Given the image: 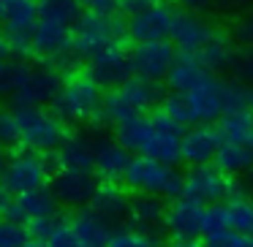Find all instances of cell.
<instances>
[{
  "label": "cell",
  "instance_id": "83f0119b",
  "mask_svg": "<svg viewBox=\"0 0 253 247\" xmlns=\"http://www.w3.org/2000/svg\"><path fill=\"white\" fill-rule=\"evenodd\" d=\"M212 163L231 176L251 174L253 171V147L251 144H242V141H220Z\"/></svg>",
  "mask_w": 253,
  "mask_h": 247
},
{
  "label": "cell",
  "instance_id": "52a82bcc",
  "mask_svg": "<svg viewBox=\"0 0 253 247\" xmlns=\"http://www.w3.org/2000/svg\"><path fill=\"white\" fill-rule=\"evenodd\" d=\"M109 231L112 225H106L95 212L82 207L74 214H66V220L57 225L46 242L52 247H106Z\"/></svg>",
  "mask_w": 253,
  "mask_h": 247
},
{
  "label": "cell",
  "instance_id": "ab89813d",
  "mask_svg": "<svg viewBox=\"0 0 253 247\" xmlns=\"http://www.w3.org/2000/svg\"><path fill=\"white\" fill-rule=\"evenodd\" d=\"M155 0H117V14H120L123 19H131L136 17V14H142L144 8H150Z\"/></svg>",
  "mask_w": 253,
  "mask_h": 247
},
{
  "label": "cell",
  "instance_id": "8d00e7d4",
  "mask_svg": "<svg viewBox=\"0 0 253 247\" xmlns=\"http://www.w3.org/2000/svg\"><path fill=\"white\" fill-rule=\"evenodd\" d=\"M0 144L3 147H19V125L14 109H0Z\"/></svg>",
  "mask_w": 253,
  "mask_h": 247
},
{
  "label": "cell",
  "instance_id": "603a6c76",
  "mask_svg": "<svg viewBox=\"0 0 253 247\" xmlns=\"http://www.w3.org/2000/svg\"><path fill=\"white\" fill-rule=\"evenodd\" d=\"M95 144V174L98 179H123L131 160V149H126L117 139H106V136H93Z\"/></svg>",
  "mask_w": 253,
  "mask_h": 247
},
{
  "label": "cell",
  "instance_id": "30bf717a",
  "mask_svg": "<svg viewBox=\"0 0 253 247\" xmlns=\"http://www.w3.org/2000/svg\"><path fill=\"white\" fill-rule=\"evenodd\" d=\"M63 79L66 73H60L49 63H39L30 66V73L25 79V84L11 95V109H25V106H52L55 98L60 95Z\"/></svg>",
  "mask_w": 253,
  "mask_h": 247
},
{
  "label": "cell",
  "instance_id": "db71d44e",
  "mask_svg": "<svg viewBox=\"0 0 253 247\" xmlns=\"http://www.w3.org/2000/svg\"><path fill=\"white\" fill-rule=\"evenodd\" d=\"M0 3H6V0H0Z\"/></svg>",
  "mask_w": 253,
  "mask_h": 247
},
{
  "label": "cell",
  "instance_id": "ba28073f",
  "mask_svg": "<svg viewBox=\"0 0 253 247\" xmlns=\"http://www.w3.org/2000/svg\"><path fill=\"white\" fill-rule=\"evenodd\" d=\"M234 193H240V185L234 182V176L220 171L215 163L191 166V171L185 174L182 196L193 198V201L204 204V207H210V204H223Z\"/></svg>",
  "mask_w": 253,
  "mask_h": 247
},
{
  "label": "cell",
  "instance_id": "f5cc1de1",
  "mask_svg": "<svg viewBox=\"0 0 253 247\" xmlns=\"http://www.w3.org/2000/svg\"><path fill=\"white\" fill-rule=\"evenodd\" d=\"M251 147H253V139H251Z\"/></svg>",
  "mask_w": 253,
  "mask_h": 247
},
{
  "label": "cell",
  "instance_id": "484cf974",
  "mask_svg": "<svg viewBox=\"0 0 253 247\" xmlns=\"http://www.w3.org/2000/svg\"><path fill=\"white\" fill-rule=\"evenodd\" d=\"M207 68L202 66L196 55H188V52H177L174 63H171L169 73H166L164 82L169 84L171 93H188L191 87H196L204 76H207Z\"/></svg>",
  "mask_w": 253,
  "mask_h": 247
},
{
  "label": "cell",
  "instance_id": "ee69618b",
  "mask_svg": "<svg viewBox=\"0 0 253 247\" xmlns=\"http://www.w3.org/2000/svg\"><path fill=\"white\" fill-rule=\"evenodd\" d=\"M14 49H11V41H8L6 30L0 28V60H6V57H11Z\"/></svg>",
  "mask_w": 253,
  "mask_h": 247
},
{
  "label": "cell",
  "instance_id": "7dc6e473",
  "mask_svg": "<svg viewBox=\"0 0 253 247\" xmlns=\"http://www.w3.org/2000/svg\"><path fill=\"white\" fill-rule=\"evenodd\" d=\"M171 247H204L202 242H196V239H174V245Z\"/></svg>",
  "mask_w": 253,
  "mask_h": 247
},
{
  "label": "cell",
  "instance_id": "f907efd6",
  "mask_svg": "<svg viewBox=\"0 0 253 247\" xmlns=\"http://www.w3.org/2000/svg\"><path fill=\"white\" fill-rule=\"evenodd\" d=\"M245 247H253V236H248V245Z\"/></svg>",
  "mask_w": 253,
  "mask_h": 247
},
{
  "label": "cell",
  "instance_id": "816d5d0a",
  "mask_svg": "<svg viewBox=\"0 0 253 247\" xmlns=\"http://www.w3.org/2000/svg\"><path fill=\"white\" fill-rule=\"evenodd\" d=\"M215 3H231V0H215Z\"/></svg>",
  "mask_w": 253,
  "mask_h": 247
},
{
  "label": "cell",
  "instance_id": "9c48e42d",
  "mask_svg": "<svg viewBox=\"0 0 253 247\" xmlns=\"http://www.w3.org/2000/svg\"><path fill=\"white\" fill-rule=\"evenodd\" d=\"M49 169H46L44 152H33V149H17L8 155V163L0 174V185L6 187L11 196H19L25 190L49 185Z\"/></svg>",
  "mask_w": 253,
  "mask_h": 247
},
{
  "label": "cell",
  "instance_id": "1f68e13d",
  "mask_svg": "<svg viewBox=\"0 0 253 247\" xmlns=\"http://www.w3.org/2000/svg\"><path fill=\"white\" fill-rule=\"evenodd\" d=\"M82 3L79 0H39V17L60 22L66 28H74L77 19L82 17Z\"/></svg>",
  "mask_w": 253,
  "mask_h": 247
},
{
  "label": "cell",
  "instance_id": "d590c367",
  "mask_svg": "<svg viewBox=\"0 0 253 247\" xmlns=\"http://www.w3.org/2000/svg\"><path fill=\"white\" fill-rule=\"evenodd\" d=\"M161 111H164V114H169L171 120H174L177 125H182V128H191V125H193L191 111H188V106H185V98H182V93L166 95L164 104H161Z\"/></svg>",
  "mask_w": 253,
  "mask_h": 247
},
{
  "label": "cell",
  "instance_id": "44dd1931",
  "mask_svg": "<svg viewBox=\"0 0 253 247\" xmlns=\"http://www.w3.org/2000/svg\"><path fill=\"white\" fill-rule=\"evenodd\" d=\"M215 33V28L210 22H204L196 11H177L174 14V25H171L169 41L174 44L177 52H188V55H196L204 44L210 41V35Z\"/></svg>",
  "mask_w": 253,
  "mask_h": 247
},
{
  "label": "cell",
  "instance_id": "2e32d148",
  "mask_svg": "<svg viewBox=\"0 0 253 247\" xmlns=\"http://www.w3.org/2000/svg\"><path fill=\"white\" fill-rule=\"evenodd\" d=\"M84 68L104 90H115L133 76L131 52L126 46H109V49L98 52L95 57H90Z\"/></svg>",
  "mask_w": 253,
  "mask_h": 247
},
{
  "label": "cell",
  "instance_id": "ac0fdd59",
  "mask_svg": "<svg viewBox=\"0 0 253 247\" xmlns=\"http://www.w3.org/2000/svg\"><path fill=\"white\" fill-rule=\"evenodd\" d=\"M220 141H223V139H220V133H218V125L196 122V125L185 128V133H182V139H180V160L188 166L212 163Z\"/></svg>",
  "mask_w": 253,
  "mask_h": 247
},
{
  "label": "cell",
  "instance_id": "e0dca14e",
  "mask_svg": "<svg viewBox=\"0 0 253 247\" xmlns=\"http://www.w3.org/2000/svg\"><path fill=\"white\" fill-rule=\"evenodd\" d=\"M174 8L166 3V0H155L150 8H144L142 14L126 19L128 22V38L133 44L139 41H161V38H169L171 33V25H174Z\"/></svg>",
  "mask_w": 253,
  "mask_h": 247
},
{
  "label": "cell",
  "instance_id": "d4e9b609",
  "mask_svg": "<svg viewBox=\"0 0 253 247\" xmlns=\"http://www.w3.org/2000/svg\"><path fill=\"white\" fill-rule=\"evenodd\" d=\"M166 217V204L161 196L153 193H133L131 204H128V223L144 231H155L164 225Z\"/></svg>",
  "mask_w": 253,
  "mask_h": 247
},
{
  "label": "cell",
  "instance_id": "74e56055",
  "mask_svg": "<svg viewBox=\"0 0 253 247\" xmlns=\"http://www.w3.org/2000/svg\"><path fill=\"white\" fill-rule=\"evenodd\" d=\"M66 220V214L55 212V214H46V217H36V220H28V231L30 236H39V239H49L55 234V228Z\"/></svg>",
  "mask_w": 253,
  "mask_h": 247
},
{
  "label": "cell",
  "instance_id": "8992f818",
  "mask_svg": "<svg viewBox=\"0 0 253 247\" xmlns=\"http://www.w3.org/2000/svg\"><path fill=\"white\" fill-rule=\"evenodd\" d=\"M19 125V147L33 152H49L57 149L60 141L68 136L66 122L46 106H25L14 109Z\"/></svg>",
  "mask_w": 253,
  "mask_h": 247
},
{
  "label": "cell",
  "instance_id": "4dcf8cb0",
  "mask_svg": "<svg viewBox=\"0 0 253 247\" xmlns=\"http://www.w3.org/2000/svg\"><path fill=\"white\" fill-rule=\"evenodd\" d=\"M30 73V63L25 57H6L0 60V98H11L25 84Z\"/></svg>",
  "mask_w": 253,
  "mask_h": 247
},
{
  "label": "cell",
  "instance_id": "b9f144b4",
  "mask_svg": "<svg viewBox=\"0 0 253 247\" xmlns=\"http://www.w3.org/2000/svg\"><path fill=\"white\" fill-rule=\"evenodd\" d=\"M237 38H242L245 44H253V14H248L237 28Z\"/></svg>",
  "mask_w": 253,
  "mask_h": 247
},
{
  "label": "cell",
  "instance_id": "f546056e",
  "mask_svg": "<svg viewBox=\"0 0 253 247\" xmlns=\"http://www.w3.org/2000/svg\"><path fill=\"white\" fill-rule=\"evenodd\" d=\"M218 133H220L223 141L251 144V139H253V111L251 109L226 111V114L218 120Z\"/></svg>",
  "mask_w": 253,
  "mask_h": 247
},
{
  "label": "cell",
  "instance_id": "681fc988",
  "mask_svg": "<svg viewBox=\"0 0 253 247\" xmlns=\"http://www.w3.org/2000/svg\"><path fill=\"white\" fill-rule=\"evenodd\" d=\"M248 190L253 193V171H251V176H248Z\"/></svg>",
  "mask_w": 253,
  "mask_h": 247
},
{
  "label": "cell",
  "instance_id": "7a4b0ae2",
  "mask_svg": "<svg viewBox=\"0 0 253 247\" xmlns=\"http://www.w3.org/2000/svg\"><path fill=\"white\" fill-rule=\"evenodd\" d=\"M182 98L196 125V122H218L226 111L251 109L253 90L242 79H220L218 73H207L196 87L182 93Z\"/></svg>",
  "mask_w": 253,
  "mask_h": 247
},
{
  "label": "cell",
  "instance_id": "9a60e30c",
  "mask_svg": "<svg viewBox=\"0 0 253 247\" xmlns=\"http://www.w3.org/2000/svg\"><path fill=\"white\" fill-rule=\"evenodd\" d=\"M204 214L207 207L188 196L171 198V204L166 207L164 228L171 239H196L204 234Z\"/></svg>",
  "mask_w": 253,
  "mask_h": 247
},
{
  "label": "cell",
  "instance_id": "ffe728a7",
  "mask_svg": "<svg viewBox=\"0 0 253 247\" xmlns=\"http://www.w3.org/2000/svg\"><path fill=\"white\" fill-rule=\"evenodd\" d=\"M55 212H60V204H57L55 193H52L49 185H41V187H33V190H25L19 196H14L0 217L28 223V220L46 217V214H55Z\"/></svg>",
  "mask_w": 253,
  "mask_h": 247
},
{
  "label": "cell",
  "instance_id": "cb8c5ba5",
  "mask_svg": "<svg viewBox=\"0 0 253 247\" xmlns=\"http://www.w3.org/2000/svg\"><path fill=\"white\" fill-rule=\"evenodd\" d=\"M196 57L202 60V66L210 73H223V71H234L237 63V46L231 41V35L226 30H215L210 35V41L196 52Z\"/></svg>",
  "mask_w": 253,
  "mask_h": 247
},
{
  "label": "cell",
  "instance_id": "c3c4849f",
  "mask_svg": "<svg viewBox=\"0 0 253 247\" xmlns=\"http://www.w3.org/2000/svg\"><path fill=\"white\" fill-rule=\"evenodd\" d=\"M6 163H8V152H6V147L0 144V174H3V169H6Z\"/></svg>",
  "mask_w": 253,
  "mask_h": 247
},
{
  "label": "cell",
  "instance_id": "e575fe53",
  "mask_svg": "<svg viewBox=\"0 0 253 247\" xmlns=\"http://www.w3.org/2000/svg\"><path fill=\"white\" fill-rule=\"evenodd\" d=\"M204 247H245L248 245V236L240 234V231L234 228H218V231H210V234H204Z\"/></svg>",
  "mask_w": 253,
  "mask_h": 247
},
{
  "label": "cell",
  "instance_id": "7402d4cb",
  "mask_svg": "<svg viewBox=\"0 0 253 247\" xmlns=\"http://www.w3.org/2000/svg\"><path fill=\"white\" fill-rule=\"evenodd\" d=\"M71 41H74V28H66V25H60V22L39 17L33 33H30V55L49 63L52 57H57L60 52L71 49Z\"/></svg>",
  "mask_w": 253,
  "mask_h": 247
},
{
  "label": "cell",
  "instance_id": "60d3db41",
  "mask_svg": "<svg viewBox=\"0 0 253 247\" xmlns=\"http://www.w3.org/2000/svg\"><path fill=\"white\" fill-rule=\"evenodd\" d=\"M84 11L95 14H117V0H79Z\"/></svg>",
  "mask_w": 253,
  "mask_h": 247
},
{
  "label": "cell",
  "instance_id": "277c9868",
  "mask_svg": "<svg viewBox=\"0 0 253 247\" xmlns=\"http://www.w3.org/2000/svg\"><path fill=\"white\" fill-rule=\"evenodd\" d=\"M126 38H128V22H123L120 14L82 11V17L74 25L71 49L77 52L79 60H90L109 46H123Z\"/></svg>",
  "mask_w": 253,
  "mask_h": 247
},
{
  "label": "cell",
  "instance_id": "f35d334b",
  "mask_svg": "<svg viewBox=\"0 0 253 247\" xmlns=\"http://www.w3.org/2000/svg\"><path fill=\"white\" fill-rule=\"evenodd\" d=\"M234 71L242 82H253V44H248L242 52H237Z\"/></svg>",
  "mask_w": 253,
  "mask_h": 247
},
{
  "label": "cell",
  "instance_id": "7c38bea8",
  "mask_svg": "<svg viewBox=\"0 0 253 247\" xmlns=\"http://www.w3.org/2000/svg\"><path fill=\"white\" fill-rule=\"evenodd\" d=\"M49 187L60 207L82 209L90 204L95 187H98V174L95 171H82V169H60L49 176Z\"/></svg>",
  "mask_w": 253,
  "mask_h": 247
},
{
  "label": "cell",
  "instance_id": "5b68a950",
  "mask_svg": "<svg viewBox=\"0 0 253 247\" xmlns=\"http://www.w3.org/2000/svg\"><path fill=\"white\" fill-rule=\"evenodd\" d=\"M123 185L131 193H153L161 198H180L185 187V176L171 163L147 158V155H131L128 169L123 174Z\"/></svg>",
  "mask_w": 253,
  "mask_h": 247
},
{
  "label": "cell",
  "instance_id": "836d02e7",
  "mask_svg": "<svg viewBox=\"0 0 253 247\" xmlns=\"http://www.w3.org/2000/svg\"><path fill=\"white\" fill-rule=\"evenodd\" d=\"M28 239H30L28 223L0 217V247H22Z\"/></svg>",
  "mask_w": 253,
  "mask_h": 247
},
{
  "label": "cell",
  "instance_id": "f6af8a7d",
  "mask_svg": "<svg viewBox=\"0 0 253 247\" xmlns=\"http://www.w3.org/2000/svg\"><path fill=\"white\" fill-rule=\"evenodd\" d=\"M11 198H14V196H11V193H8V190H6V187L0 185V214H3V209H6V207H8V201H11Z\"/></svg>",
  "mask_w": 253,
  "mask_h": 247
},
{
  "label": "cell",
  "instance_id": "4fadbf2b",
  "mask_svg": "<svg viewBox=\"0 0 253 247\" xmlns=\"http://www.w3.org/2000/svg\"><path fill=\"white\" fill-rule=\"evenodd\" d=\"M174 57H177V49L169 38L139 41L131 49V66H133L136 76L153 79V82H164L171 63H174Z\"/></svg>",
  "mask_w": 253,
  "mask_h": 247
},
{
  "label": "cell",
  "instance_id": "3957f363",
  "mask_svg": "<svg viewBox=\"0 0 253 247\" xmlns=\"http://www.w3.org/2000/svg\"><path fill=\"white\" fill-rule=\"evenodd\" d=\"M101 101H104V87L87 73V68L66 73L60 95L49 106L66 125H82L93 122L101 114Z\"/></svg>",
  "mask_w": 253,
  "mask_h": 247
},
{
  "label": "cell",
  "instance_id": "8fae6325",
  "mask_svg": "<svg viewBox=\"0 0 253 247\" xmlns=\"http://www.w3.org/2000/svg\"><path fill=\"white\" fill-rule=\"evenodd\" d=\"M39 22V0H6L0 3V28L6 30L17 57L30 55V33Z\"/></svg>",
  "mask_w": 253,
  "mask_h": 247
},
{
  "label": "cell",
  "instance_id": "7bdbcfd3",
  "mask_svg": "<svg viewBox=\"0 0 253 247\" xmlns=\"http://www.w3.org/2000/svg\"><path fill=\"white\" fill-rule=\"evenodd\" d=\"M180 6L185 8V11H204V8L215 6V0H180Z\"/></svg>",
  "mask_w": 253,
  "mask_h": 247
},
{
  "label": "cell",
  "instance_id": "d6986e66",
  "mask_svg": "<svg viewBox=\"0 0 253 247\" xmlns=\"http://www.w3.org/2000/svg\"><path fill=\"white\" fill-rule=\"evenodd\" d=\"M128 204H131V196H128V187L120 185L117 179H104L98 182L93 198H90L87 209L95 212L106 225H120L128 220Z\"/></svg>",
  "mask_w": 253,
  "mask_h": 247
},
{
  "label": "cell",
  "instance_id": "6da1fadb",
  "mask_svg": "<svg viewBox=\"0 0 253 247\" xmlns=\"http://www.w3.org/2000/svg\"><path fill=\"white\" fill-rule=\"evenodd\" d=\"M185 128L177 125L169 114L164 111H153V114H142L133 120L115 125V139L133 155H147V158L164 160V163L174 166L180 160V139Z\"/></svg>",
  "mask_w": 253,
  "mask_h": 247
},
{
  "label": "cell",
  "instance_id": "4316f807",
  "mask_svg": "<svg viewBox=\"0 0 253 247\" xmlns=\"http://www.w3.org/2000/svg\"><path fill=\"white\" fill-rule=\"evenodd\" d=\"M120 90L126 93V98L131 101V106L139 111V114H150V111H155L161 104H164V98H166L161 82L136 76V73H133L126 84H120Z\"/></svg>",
  "mask_w": 253,
  "mask_h": 247
},
{
  "label": "cell",
  "instance_id": "d6a6232c",
  "mask_svg": "<svg viewBox=\"0 0 253 247\" xmlns=\"http://www.w3.org/2000/svg\"><path fill=\"white\" fill-rule=\"evenodd\" d=\"M106 247H158L153 231L136 228V225H115L109 231V239H106Z\"/></svg>",
  "mask_w": 253,
  "mask_h": 247
},
{
  "label": "cell",
  "instance_id": "bcb514c9",
  "mask_svg": "<svg viewBox=\"0 0 253 247\" xmlns=\"http://www.w3.org/2000/svg\"><path fill=\"white\" fill-rule=\"evenodd\" d=\"M22 247H52V245H49L46 239H39V236H30V239L25 242Z\"/></svg>",
  "mask_w": 253,
  "mask_h": 247
},
{
  "label": "cell",
  "instance_id": "f1b7e54d",
  "mask_svg": "<svg viewBox=\"0 0 253 247\" xmlns=\"http://www.w3.org/2000/svg\"><path fill=\"white\" fill-rule=\"evenodd\" d=\"M223 214H226V225L245 236H253V196L245 193H234L231 198H226L223 204Z\"/></svg>",
  "mask_w": 253,
  "mask_h": 247
},
{
  "label": "cell",
  "instance_id": "5bb4252c",
  "mask_svg": "<svg viewBox=\"0 0 253 247\" xmlns=\"http://www.w3.org/2000/svg\"><path fill=\"white\" fill-rule=\"evenodd\" d=\"M46 169L49 174L60 169H82V171H95V144L93 136H82V133H68L60 141L57 149L44 152Z\"/></svg>",
  "mask_w": 253,
  "mask_h": 247
}]
</instances>
